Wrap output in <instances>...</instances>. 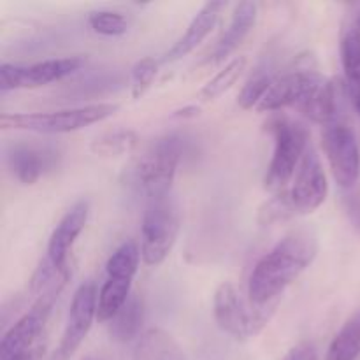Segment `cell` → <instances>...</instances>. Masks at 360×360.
Returning a JSON list of instances; mask_svg holds the SVG:
<instances>
[{
	"label": "cell",
	"mask_w": 360,
	"mask_h": 360,
	"mask_svg": "<svg viewBox=\"0 0 360 360\" xmlns=\"http://www.w3.org/2000/svg\"><path fill=\"white\" fill-rule=\"evenodd\" d=\"M319 253V239L311 229H295L276 243L253 266L248 297L253 306L280 301L283 292L308 269Z\"/></svg>",
	"instance_id": "cell-1"
},
{
	"label": "cell",
	"mask_w": 360,
	"mask_h": 360,
	"mask_svg": "<svg viewBox=\"0 0 360 360\" xmlns=\"http://www.w3.org/2000/svg\"><path fill=\"white\" fill-rule=\"evenodd\" d=\"M266 127L274 139V150L264 176V188L274 195L287 190L311 143L308 127L288 116H273Z\"/></svg>",
	"instance_id": "cell-2"
},
{
	"label": "cell",
	"mask_w": 360,
	"mask_h": 360,
	"mask_svg": "<svg viewBox=\"0 0 360 360\" xmlns=\"http://www.w3.org/2000/svg\"><path fill=\"white\" fill-rule=\"evenodd\" d=\"M183 153V141L176 134L155 139L136 160L132 178L146 200L169 195Z\"/></svg>",
	"instance_id": "cell-3"
},
{
	"label": "cell",
	"mask_w": 360,
	"mask_h": 360,
	"mask_svg": "<svg viewBox=\"0 0 360 360\" xmlns=\"http://www.w3.org/2000/svg\"><path fill=\"white\" fill-rule=\"evenodd\" d=\"M118 104H88L72 109L51 112H16L2 115L0 127L4 130H28L39 134H69L101 123L118 112Z\"/></svg>",
	"instance_id": "cell-4"
},
{
	"label": "cell",
	"mask_w": 360,
	"mask_h": 360,
	"mask_svg": "<svg viewBox=\"0 0 360 360\" xmlns=\"http://www.w3.org/2000/svg\"><path fill=\"white\" fill-rule=\"evenodd\" d=\"M181 229V211L172 193L148 200L141 224V257L146 266L165 262L178 241Z\"/></svg>",
	"instance_id": "cell-5"
},
{
	"label": "cell",
	"mask_w": 360,
	"mask_h": 360,
	"mask_svg": "<svg viewBox=\"0 0 360 360\" xmlns=\"http://www.w3.org/2000/svg\"><path fill=\"white\" fill-rule=\"evenodd\" d=\"M278 302L280 301H274L266 306H253V308H250L243 301L236 285L225 281L214 292L213 315L218 327L225 334H229V336H232L238 341H246L250 338L257 336L267 326L274 309H276Z\"/></svg>",
	"instance_id": "cell-6"
},
{
	"label": "cell",
	"mask_w": 360,
	"mask_h": 360,
	"mask_svg": "<svg viewBox=\"0 0 360 360\" xmlns=\"http://www.w3.org/2000/svg\"><path fill=\"white\" fill-rule=\"evenodd\" d=\"M311 55H299L294 67L281 76L274 77L269 91L257 108L259 112H278L285 108H301L302 102L323 81Z\"/></svg>",
	"instance_id": "cell-7"
},
{
	"label": "cell",
	"mask_w": 360,
	"mask_h": 360,
	"mask_svg": "<svg viewBox=\"0 0 360 360\" xmlns=\"http://www.w3.org/2000/svg\"><path fill=\"white\" fill-rule=\"evenodd\" d=\"M65 283L67 281L56 283L55 287L48 288L41 295H37L30 309L23 313L9 327V330L4 334L2 341H0V360L11 359L13 355L34 347L37 341L44 338V327L53 311V304L58 299L60 292L63 290Z\"/></svg>",
	"instance_id": "cell-8"
},
{
	"label": "cell",
	"mask_w": 360,
	"mask_h": 360,
	"mask_svg": "<svg viewBox=\"0 0 360 360\" xmlns=\"http://www.w3.org/2000/svg\"><path fill=\"white\" fill-rule=\"evenodd\" d=\"M322 144L333 178L341 188H354L360 178V148L348 123L336 120L323 127Z\"/></svg>",
	"instance_id": "cell-9"
},
{
	"label": "cell",
	"mask_w": 360,
	"mask_h": 360,
	"mask_svg": "<svg viewBox=\"0 0 360 360\" xmlns=\"http://www.w3.org/2000/svg\"><path fill=\"white\" fill-rule=\"evenodd\" d=\"M86 63L84 56H63L42 62L21 65V63H2L0 65V91L6 94L20 88H39L63 79L77 72Z\"/></svg>",
	"instance_id": "cell-10"
},
{
	"label": "cell",
	"mask_w": 360,
	"mask_h": 360,
	"mask_svg": "<svg viewBox=\"0 0 360 360\" xmlns=\"http://www.w3.org/2000/svg\"><path fill=\"white\" fill-rule=\"evenodd\" d=\"M97 301L98 292L94 281L88 280L77 287L70 301L62 340L55 350L53 360H69L83 345L91 326L97 320Z\"/></svg>",
	"instance_id": "cell-11"
},
{
	"label": "cell",
	"mask_w": 360,
	"mask_h": 360,
	"mask_svg": "<svg viewBox=\"0 0 360 360\" xmlns=\"http://www.w3.org/2000/svg\"><path fill=\"white\" fill-rule=\"evenodd\" d=\"M287 192L297 217L313 213L326 202L327 193H329V183H327V174L323 171L322 158L313 144H309V148L306 150L301 165H299Z\"/></svg>",
	"instance_id": "cell-12"
},
{
	"label": "cell",
	"mask_w": 360,
	"mask_h": 360,
	"mask_svg": "<svg viewBox=\"0 0 360 360\" xmlns=\"http://www.w3.org/2000/svg\"><path fill=\"white\" fill-rule=\"evenodd\" d=\"M88 217H90V202L88 200H77L69 211L62 217L55 231L51 232L46 248V260L55 269L62 271L69 267V255L74 243L77 241L81 232L86 227Z\"/></svg>",
	"instance_id": "cell-13"
},
{
	"label": "cell",
	"mask_w": 360,
	"mask_h": 360,
	"mask_svg": "<svg viewBox=\"0 0 360 360\" xmlns=\"http://www.w3.org/2000/svg\"><path fill=\"white\" fill-rule=\"evenodd\" d=\"M7 167L21 185H35L42 176L55 171L58 153L48 146L14 144L6 153Z\"/></svg>",
	"instance_id": "cell-14"
},
{
	"label": "cell",
	"mask_w": 360,
	"mask_h": 360,
	"mask_svg": "<svg viewBox=\"0 0 360 360\" xmlns=\"http://www.w3.org/2000/svg\"><path fill=\"white\" fill-rule=\"evenodd\" d=\"M257 16H259V6L255 2H239L236 6L234 13H232L227 28L220 35V39L213 46V49H211L204 62L207 65H220V63H224L243 44L246 35L255 27Z\"/></svg>",
	"instance_id": "cell-15"
},
{
	"label": "cell",
	"mask_w": 360,
	"mask_h": 360,
	"mask_svg": "<svg viewBox=\"0 0 360 360\" xmlns=\"http://www.w3.org/2000/svg\"><path fill=\"white\" fill-rule=\"evenodd\" d=\"M225 7H227V4L225 2L204 4V6L199 9V13L193 16V20L190 21L185 34H183L181 37H179L171 48H169V51L162 56L160 62L162 63L178 62V60L185 58L186 55H190L193 49L199 48V46L202 44L204 39L213 32L214 27H217L221 11H224Z\"/></svg>",
	"instance_id": "cell-16"
},
{
	"label": "cell",
	"mask_w": 360,
	"mask_h": 360,
	"mask_svg": "<svg viewBox=\"0 0 360 360\" xmlns=\"http://www.w3.org/2000/svg\"><path fill=\"white\" fill-rule=\"evenodd\" d=\"M132 360H185V354L171 334L151 327L136 341Z\"/></svg>",
	"instance_id": "cell-17"
},
{
	"label": "cell",
	"mask_w": 360,
	"mask_h": 360,
	"mask_svg": "<svg viewBox=\"0 0 360 360\" xmlns=\"http://www.w3.org/2000/svg\"><path fill=\"white\" fill-rule=\"evenodd\" d=\"M143 323H144V302L137 294L129 297L122 309L112 316L109 322V334L118 343H130L137 341L143 336Z\"/></svg>",
	"instance_id": "cell-18"
},
{
	"label": "cell",
	"mask_w": 360,
	"mask_h": 360,
	"mask_svg": "<svg viewBox=\"0 0 360 360\" xmlns=\"http://www.w3.org/2000/svg\"><path fill=\"white\" fill-rule=\"evenodd\" d=\"M299 111L311 122L322 127L338 120V90L336 83L323 77L322 83L315 88L311 95L302 102Z\"/></svg>",
	"instance_id": "cell-19"
},
{
	"label": "cell",
	"mask_w": 360,
	"mask_h": 360,
	"mask_svg": "<svg viewBox=\"0 0 360 360\" xmlns=\"http://www.w3.org/2000/svg\"><path fill=\"white\" fill-rule=\"evenodd\" d=\"M132 295V280L105 276L104 285L98 290L97 322H111L112 316L125 306Z\"/></svg>",
	"instance_id": "cell-20"
},
{
	"label": "cell",
	"mask_w": 360,
	"mask_h": 360,
	"mask_svg": "<svg viewBox=\"0 0 360 360\" xmlns=\"http://www.w3.org/2000/svg\"><path fill=\"white\" fill-rule=\"evenodd\" d=\"M360 357V311L343 323L333 338L326 360H357Z\"/></svg>",
	"instance_id": "cell-21"
},
{
	"label": "cell",
	"mask_w": 360,
	"mask_h": 360,
	"mask_svg": "<svg viewBox=\"0 0 360 360\" xmlns=\"http://www.w3.org/2000/svg\"><path fill=\"white\" fill-rule=\"evenodd\" d=\"M246 63H248V58L246 56H236L232 58L227 65L221 70H218L214 74V77H211L199 91V101L200 102H211L220 98L225 91L231 90L236 84V81L241 77V74L245 72Z\"/></svg>",
	"instance_id": "cell-22"
},
{
	"label": "cell",
	"mask_w": 360,
	"mask_h": 360,
	"mask_svg": "<svg viewBox=\"0 0 360 360\" xmlns=\"http://www.w3.org/2000/svg\"><path fill=\"white\" fill-rule=\"evenodd\" d=\"M141 246L136 241H125L112 252V255L105 264V276L123 278V280H132L139 269Z\"/></svg>",
	"instance_id": "cell-23"
},
{
	"label": "cell",
	"mask_w": 360,
	"mask_h": 360,
	"mask_svg": "<svg viewBox=\"0 0 360 360\" xmlns=\"http://www.w3.org/2000/svg\"><path fill=\"white\" fill-rule=\"evenodd\" d=\"M137 143H139V137H137L134 130L122 129L115 130V132H108L104 136L97 137L95 141H91L90 150L97 157L116 158L130 153L137 146Z\"/></svg>",
	"instance_id": "cell-24"
},
{
	"label": "cell",
	"mask_w": 360,
	"mask_h": 360,
	"mask_svg": "<svg viewBox=\"0 0 360 360\" xmlns=\"http://www.w3.org/2000/svg\"><path fill=\"white\" fill-rule=\"evenodd\" d=\"M340 55L347 83L350 88L360 86V28L355 23L341 35Z\"/></svg>",
	"instance_id": "cell-25"
},
{
	"label": "cell",
	"mask_w": 360,
	"mask_h": 360,
	"mask_svg": "<svg viewBox=\"0 0 360 360\" xmlns=\"http://www.w3.org/2000/svg\"><path fill=\"white\" fill-rule=\"evenodd\" d=\"M295 217H297V213H295L294 206H292L287 190L280 193H274L259 210V224L264 225V227L283 224V221L292 220Z\"/></svg>",
	"instance_id": "cell-26"
},
{
	"label": "cell",
	"mask_w": 360,
	"mask_h": 360,
	"mask_svg": "<svg viewBox=\"0 0 360 360\" xmlns=\"http://www.w3.org/2000/svg\"><path fill=\"white\" fill-rule=\"evenodd\" d=\"M88 25L95 34L104 35V37H120L129 30L125 16L111 9L91 11L88 14Z\"/></svg>",
	"instance_id": "cell-27"
},
{
	"label": "cell",
	"mask_w": 360,
	"mask_h": 360,
	"mask_svg": "<svg viewBox=\"0 0 360 360\" xmlns=\"http://www.w3.org/2000/svg\"><path fill=\"white\" fill-rule=\"evenodd\" d=\"M273 77L269 76L264 70H259L253 76L248 77V81L245 83V86L241 88L238 95V104L239 108L250 111V109H257L260 105V102L264 101L266 94L269 91L271 84H273Z\"/></svg>",
	"instance_id": "cell-28"
},
{
	"label": "cell",
	"mask_w": 360,
	"mask_h": 360,
	"mask_svg": "<svg viewBox=\"0 0 360 360\" xmlns=\"http://www.w3.org/2000/svg\"><path fill=\"white\" fill-rule=\"evenodd\" d=\"M162 65L160 60L153 58V56H144L136 65L132 67V76H130V91H132V98H141L153 84L155 77L158 74V67Z\"/></svg>",
	"instance_id": "cell-29"
},
{
	"label": "cell",
	"mask_w": 360,
	"mask_h": 360,
	"mask_svg": "<svg viewBox=\"0 0 360 360\" xmlns=\"http://www.w3.org/2000/svg\"><path fill=\"white\" fill-rule=\"evenodd\" d=\"M281 360H319V352L313 343L302 341V343L292 347Z\"/></svg>",
	"instance_id": "cell-30"
},
{
	"label": "cell",
	"mask_w": 360,
	"mask_h": 360,
	"mask_svg": "<svg viewBox=\"0 0 360 360\" xmlns=\"http://www.w3.org/2000/svg\"><path fill=\"white\" fill-rule=\"evenodd\" d=\"M46 348H48V343H46V340H41V341H37L34 347L27 348V350L13 355V357L7 359V360H42L44 359Z\"/></svg>",
	"instance_id": "cell-31"
},
{
	"label": "cell",
	"mask_w": 360,
	"mask_h": 360,
	"mask_svg": "<svg viewBox=\"0 0 360 360\" xmlns=\"http://www.w3.org/2000/svg\"><path fill=\"white\" fill-rule=\"evenodd\" d=\"M199 115V108L197 105H186V108H183L181 111H176L174 116H181V118H190V116H197Z\"/></svg>",
	"instance_id": "cell-32"
},
{
	"label": "cell",
	"mask_w": 360,
	"mask_h": 360,
	"mask_svg": "<svg viewBox=\"0 0 360 360\" xmlns=\"http://www.w3.org/2000/svg\"><path fill=\"white\" fill-rule=\"evenodd\" d=\"M350 90H352V101H354V108H355V111L360 115V86L350 88Z\"/></svg>",
	"instance_id": "cell-33"
},
{
	"label": "cell",
	"mask_w": 360,
	"mask_h": 360,
	"mask_svg": "<svg viewBox=\"0 0 360 360\" xmlns=\"http://www.w3.org/2000/svg\"><path fill=\"white\" fill-rule=\"evenodd\" d=\"M83 360H102V359H98V357H95V355H86V357H84Z\"/></svg>",
	"instance_id": "cell-34"
},
{
	"label": "cell",
	"mask_w": 360,
	"mask_h": 360,
	"mask_svg": "<svg viewBox=\"0 0 360 360\" xmlns=\"http://www.w3.org/2000/svg\"><path fill=\"white\" fill-rule=\"evenodd\" d=\"M355 25H357V27L360 28V13H359V16H357V20H355Z\"/></svg>",
	"instance_id": "cell-35"
}]
</instances>
